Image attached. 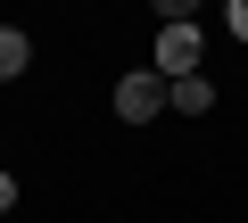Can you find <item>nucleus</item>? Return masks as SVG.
Returning a JSON list of instances; mask_svg holds the SVG:
<instances>
[{
    "instance_id": "1",
    "label": "nucleus",
    "mask_w": 248,
    "mask_h": 223,
    "mask_svg": "<svg viewBox=\"0 0 248 223\" xmlns=\"http://www.w3.org/2000/svg\"><path fill=\"white\" fill-rule=\"evenodd\" d=\"M157 107H166V74H157V66H149V74H124V83H116V116H124V124H149Z\"/></svg>"
},
{
    "instance_id": "2",
    "label": "nucleus",
    "mask_w": 248,
    "mask_h": 223,
    "mask_svg": "<svg viewBox=\"0 0 248 223\" xmlns=\"http://www.w3.org/2000/svg\"><path fill=\"white\" fill-rule=\"evenodd\" d=\"M157 74H166V83L199 74V25H166V33H157Z\"/></svg>"
},
{
    "instance_id": "3",
    "label": "nucleus",
    "mask_w": 248,
    "mask_h": 223,
    "mask_svg": "<svg viewBox=\"0 0 248 223\" xmlns=\"http://www.w3.org/2000/svg\"><path fill=\"white\" fill-rule=\"evenodd\" d=\"M166 107H182V116H207V107H215V83H207V74H182V83H166Z\"/></svg>"
},
{
    "instance_id": "4",
    "label": "nucleus",
    "mask_w": 248,
    "mask_h": 223,
    "mask_svg": "<svg viewBox=\"0 0 248 223\" xmlns=\"http://www.w3.org/2000/svg\"><path fill=\"white\" fill-rule=\"evenodd\" d=\"M25 58H33L25 25H0V83H9V74H25Z\"/></svg>"
},
{
    "instance_id": "5",
    "label": "nucleus",
    "mask_w": 248,
    "mask_h": 223,
    "mask_svg": "<svg viewBox=\"0 0 248 223\" xmlns=\"http://www.w3.org/2000/svg\"><path fill=\"white\" fill-rule=\"evenodd\" d=\"M223 25H232V33L248 42V0H232V17H223Z\"/></svg>"
},
{
    "instance_id": "6",
    "label": "nucleus",
    "mask_w": 248,
    "mask_h": 223,
    "mask_svg": "<svg viewBox=\"0 0 248 223\" xmlns=\"http://www.w3.org/2000/svg\"><path fill=\"white\" fill-rule=\"evenodd\" d=\"M9 207H17V182H9V174H0V215H9Z\"/></svg>"
}]
</instances>
